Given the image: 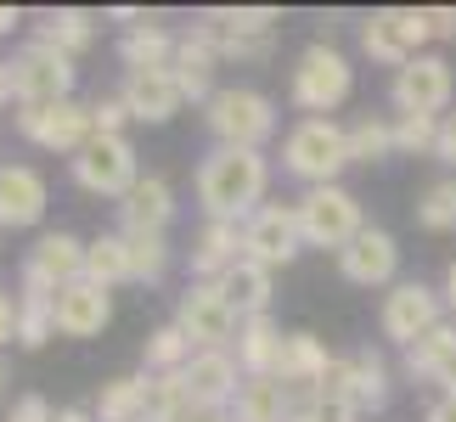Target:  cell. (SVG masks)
Masks as SVG:
<instances>
[{"label":"cell","mask_w":456,"mask_h":422,"mask_svg":"<svg viewBox=\"0 0 456 422\" xmlns=\"http://www.w3.org/2000/svg\"><path fill=\"white\" fill-rule=\"evenodd\" d=\"M299 254H305V231L293 203H265L242 220V259H254L265 271H288Z\"/></svg>","instance_id":"obj_11"},{"label":"cell","mask_w":456,"mask_h":422,"mask_svg":"<svg viewBox=\"0 0 456 422\" xmlns=\"http://www.w3.org/2000/svg\"><path fill=\"white\" fill-rule=\"evenodd\" d=\"M293 208H299L305 248H332V254H344L349 242L366 231V220H361V198H355L349 186H310Z\"/></svg>","instance_id":"obj_9"},{"label":"cell","mask_w":456,"mask_h":422,"mask_svg":"<svg viewBox=\"0 0 456 422\" xmlns=\"http://www.w3.org/2000/svg\"><path fill=\"white\" fill-rule=\"evenodd\" d=\"M344 169H349V125H338V118H299L282 135V174H293L305 191L338 186Z\"/></svg>","instance_id":"obj_2"},{"label":"cell","mask_w":456,"mask_h":422,"mask_svg":"<svg viewBox=\"0 0 456 422\" xmlns=\"http://www.w3.org/2000/svg\"><path fill=\"white\" fill-rule=\"evenodd\" d=\"M271 281H276V271L254 265V259H237V265L220 276V288H225V298H232V310L242 321H254V315H271V298H276Z\"/></svg>","instance_id":"obj_28"},{"label":"cell","mask_w":456,"mask_h":422,"mask_svg":"<svg viewBox=\"0 0 456 422\" xmlns=\"http://www.w3.org/2000/svg\"><path fill=\"white\" fill-rule=\"evenodd\" d=\"M125 242H130V281L158 288L169 276V237H125Z\"/></svg>","instance_id":"obj_38"},{"label":"cell","mask_w":456,"mask_h":422,"mask_svg":"<svg viewBox=\"0 0 456 422\" xmlns=\"http://www.w3.org/2000/svg\"><path fill=\"white\" fill-rule=\"evenodd\" d=\"M113 321V293L96 288V281H68L57 293V332L62 338H102Z\"/></svg>","instance_id":"obj_21"},{"label":"cell","mask_w":456,"mask_h":422,"mask_svg":"<svg viewBox=\"0 0 456 422\" xmlns=\"http://www.w3.org/2000/svg\"><path fill=\"white\" fill-rule=\"evenodd\" d=\"M45 174L28 164H0V225L6 231H28V225L45 220Z\"/></svg>","instance_id":"obj_20"},{"label":"cell","mask_w":456,"mask_h":422,"mask_svg":"<svg viewBox=\"0 0 456 422\" xmlns=\"http://www.w3.org/2000/svg\"><path fill=\"white\" fill-rule=\"evenodd\" d=\"M451 96H456V74H451V62L440 57V51H423V57H411V62L389 79V101H395V113H428V118H445Z\"/></svg>","instance_id":"obj_15"},{"label":"cell","mask_w":456,"mask_h":422,"mask_svg":"<svg viewBox=\"0 0 456 422\" xmlns=\"http://www.w3.org/2000/svg\"><path fill=\"white\" fill-rule=\"evenodd\" d=\"M237 383H242V366L232 349H198L186 366V394H191V406H203V411H225L232 406V394H237Z\"/></svg>","instance_id":"obj_22"},{"label":"cell","mask_w":456,"mask_h":422,"mask_svg":"<svg viewBox=\"0 0 456 422\" xmlns=\"http://www.w3.org/2000/svg\"><path fill=\"white\" fill-rule=\"evenodd\" d=\"M242 259V225L237 220H203L198 237L186 248V265H191V281H220Z\"/></svg>","instance_id":"obj_24"},{"label":"cell","mask_w":456,"mask_h":422,"mask_svg":"<svg viewBox=\"0 0 456 422\" xmlns=\"http://www.w3.org/2000/svg\"><path fill=\"white\" fill-rule=\"evenodd\" d=\"M417 225L434 237L456 231V174H440V181L423 186V198H417Z\"/></svg>","instance_id":"obj_36"},{"label":"cell","mask_w":456,"mask_h":422,"mask_svg":"<svg viewBox=\"0 0 456 422\" xmlns=\"http://www.w3.org/2000/svg\"><path fill=\"white\" fill-rule=\"evenodd\" d=\"M142 422H152V417H142Z\"/></svg>","instance_id":"obj_54"},{"label":"cell","mask_w":456,"mask_h":422,"mask_svg":"<svg viewBox=\"0 0 456 422\" xmlns=\"http://www.w3.org/2000/svg\"><path fill=\"white\" fill-rule=\"evenodd\" d=\"M118 101L130 108L135 125H169V118L186 108L175 68H125V79H118Z\"/></svg>","instance_id":"obj_17"},{"label":"cell","mask_w":456,"mask_h":422,"mask_svg":"<svg viewBox=\"0 0 456 422\" xmlns=\"http://www.w3.org/2000/svg\"><path fill=\"white\" fill-rule=\"evenodd\" d=\"M74 169V186L91 191V198H113L125 203L135 186H142V158H135L130 135H91L79 158H68Z\"/></svg>","instance_id":"obj_6"},{"label":"cell","mask_w":456,"mask_h":422,"mask_svg":"<svg viewBox=\"0 0 456 422\" xmlns=\"http://www.w3.org/2000/svg\"><path fill=\"white\" fill-rule=\"evenodd\" d=\"M85 276V242L74 231H40L34 248L17 271V288H40V293H62L68 281Z\"/></svg>","instance_id":"obj_16"},{"label":"cell","mask_w":456,"mask_h":422,"mask_svg":"<svg viewBox=\"0 0 456 422\" xmlns=\"http://www.w3.org/2000/svg\"><path fill=\"white\" fill-rule=\"evenodd\" d=\"M96 422H142L147 417V377H108L96 389V406H91Z\"/></svg>","instance_id":"obj_33"},{"label":"cell","mask_w":456,"mask_h":422,"mask_svg":"<svg viewBox=\"0 0 456 422\" xmlns=\"http://www.w3.org/2000/svg\"><path fill=\"white\" fill-rule=\"evenodd\" d=\"M34 40L57 45L62 57H79V51L96 45V12H85V6H51L40 23H34Z\"/></svg>","instance_id":"obj_29"},{"label":"cell","mask_w":456,"mask_h":422,"mask_svg":"<svg viewBox=\"0 0 456 422\" xmlns=\"http://www.w3.org/2000/svg\"><path fill=\"white\" fill-rule=\"evenodd\" d=\"M175 45H181V34L164 28L158 17H147V23L118 34V62L125 68H175Z\"/></svg>","instance_id":"obj_27"},{"label":"cell","mask_w":456,"mask_h":422,"mask_svg":"<svg viewBox=\"0 0 456 422\" xmlns=\"http://www.w3.org/2000/svg\"><path fill=\"white\" fill-rule=\"evenodd\" d=\"M6 79H12L17 108H51V101H74L79 68H74V57H62L57 45H45V40L28 34V40L6 57Z\"/></svg>","instance_id":"obj_5"},{"label":"cell","mask_w":456,"mask_h":422,"mask_svg":"<svg viewBox=\"0 0 456 422\" xmlns=\"http://www.w3.org/2000/svg\"><path fill=\"white\" fill-rule=\"evenodd\" d=\"M203 125L215 135V147L265 152V141L276 135V101L254 85H220L215 101L203 108Z\"/></svg>","instance_id":"obj_4"},{"label":"cell","mask_w":456,"mask_h":422,"mask_svg":"<svg viewBox=\"0 0 456 422\" xmlns=\"http://www.w3.org/2000/svg\"><path fill=\"white\" fill-rule=\"evenodd\" d=\"M271 191V158L265 152H242V147H208L198 164V203L203 220H248L254 208H265Z\"/></svg>","instance_id":"obj_1"},{"label":"cell","mask_w":456,"mask_h":422,"mask_svg":"<svg viewBox=\"0 0 456 422\" xmlns=\"http://www.w3.org/2000/svg\"><path fill=\"white\" fill-rule=\"evenodd\" d=\"M191 355H198V344H191L175 321H164V327H152V332H147V344H142V372H152V377H164V372H186Z\"/></svg>","instance_id":"obj_34"},{"label":"cell","mask_w":456,"mask_h":422,"mask_svg":"<svg viewBox=\"0 0 456 422\" xmlns=\"http://www.w3.org/2000/svg\"><path fill=\"white\" fill-rule=\"evenodd\" d=\"M85 281H96V288H118V281H130V242L125 231H102L85 242Z\"/></svg>","instance_id":"obj_31"},{"label":"cell","mask_w":456,"mask_h":422,"mask_svg":"<svg viewBox=\"0 0 456 422\" xmlns=\"http://www.w3.org/2000/svg\"><path fill=\"white\" fill-rule=\"evenodd\" d=\"M434 158H440L445 169H456V113L440 118V147H434Z\"/></svg>","instance_id":"obj_44"},{"label":"cell","mask_w":456,"mask_h":422,"mask_svg":"<svg viewBox=\"0 0 456 422\" xmlns=\"http://www.w3.org/2000/svg\"><path fill=\"white\" fill-rule=\"evenodd\" d=\"M428 23H434V40H451L456 34V6H428Z\"/></svg>","instance_id":"obj_45"},{"label":"cell","mask_w":456,"mask_h":422,"mask_svg":"<svg viewBox=\"0 0 456 422\" xmlns=\"http://www.w3.org/2000/svg\"><path fill=\"white\" fill-rule=\"evenodd\" d=\"M17 344V293L0 288V349Z\"/></svg>","instance_id":"obj_43"},{"label":"cell","mask_w":456,"mask_h":422,"mask_svg":"<svg viewBox=\"0 0 456 422\" xmlns=\"http://www.w3.org/2000/svg\"><path fill=\"white\" fill-rule=\"evenodd\" d=\"M349 91H355V68L332 40H310L293 62V79H288V101L299 108L305 118H332V108H344Z\"/></svg>","instance_id":"obj_3"},{"label":"cell","mask_w":456,"mask_h":422,"mask_svg":"<svg viewBox=\"0 0 456 422\" xmlns=\"http://www.w3.org/2000/svg\"><path fill=\"white\" fill-rule=\"evenodd\" d=\"M225 62V51L215 40V28L208 23H191L181 28V45H175V79H181V96L186 101H198V108H208L215 101V68Z\"/></svg>","instance_id":"obj_18"},{"label":"cell","mask_w":456,"mask_h":422,"mask_svg":"<svg viewBox=\"0 0 456 422\" xmlns=\"http://www.w3.org/2000/svg\"><path fill=\"white\" fill-rule=\"evenodd\" d=\"M423 422H456V394H434V406L423 411Z\"/></svg>","instance_id":"obj_46"},{"label":"cell","mask_w":456,"mask_h":422,"mask_svg":"<svg viewBox=\"0 0 456 422\" xmlns=\"http://www.w3.org/2000/svg\"><path fill=\"white\" fill-rule=\"evenodd\" d=\"M147 377V417L152 422H181L191 411V394H186V372H164V377Z\"/></svg>","instance_id":"obj_37"},{"label":"cell","mask_w":456,"mask_h":422,"mask_svg":"<svg viewBox=\"0 0 456 422\" xmlns=\"http://www.w3.org/2000/svg\"><path fill=\"white\" fill-rule=\"evenodd\" d=\"M17 23H23V12H17V6H0V34H12Z\"/></svg>","instance_id":"obj_49"},{"label":"cell","mask_w":456,"mask_h":422,"mask_svg":"<svg viewBox=\"0 0 456 422\" xmlns=\"http://www.w3.org/2000/svg\"><path fill=\"white\" fill-rule=\"evenodd\" d=\"M440 293H445V310L456 315V259H451V271H445V288H440Z\"/></svg>","instance_id":"obj_48"},{"label":"cell","mask_w":456,"mask_h":422,"mask_svg":"<svg viewBox=\"0 0 456 422\" xmlns=\"http://www.w3.org/2000/svg\"><path fill=\"white\" fill-rule=\"evenodd\" d=\"M288 422H361V411L338 406V400H310V406L288 411Z\"/></svg>","instance_id":"obj_41"},{"label":"cell","mask_w":456,"mask_h":422,"mask_svg":"<svg viewBox=\"0 0 456 422\" xmlns=\"http://www.w3.org/2000/svg\"><path fill=\"white\" fill-rule=\"evenodd\" d=\"M198 23L215 28V40L225 51V62H271L276 57V34H282V12L276 6H208L198 12Z\"/></svg>","instance_id":"obj_8"},{"label":"cell","mask_w":456,"mask_h":422,"mask_svg":"<svg viewBox=\"0 0 456 422\" xmlns=\"http://www.w3.org/2000/svg\"><path fill=\"white\" fill-rule=\"evenodd\" d=\"M338 276L349 288H395L400 276V242L383 231V225H366V231L338 254Z\"/></svg>","instance_id":"obj_19"},{"label":"cell","mask_w":456,"mask_h":422,"mask_svg":"<svg viewBox=\"0 0 456 422\" xmlns=\"http://www.w3.org/2000/svg\"><path fill=\"white\" fill-rule=\"evenodd\" d=\"M91 125H96V135H125V125H130V108L118 101V91L91 101Z\"/></svg>","instance_id":"obj_40"},{"label":"cell","mask_w":456,"mask_h":422,"mask_svg":"<svg viewBox=\"0 0 456 422\" xmlns=\"http://www.w3.org/2000/svg\"><path fill=\"white\" fill-rule=\"evenodd\" d=\"M12 101V79H6V57H0V108Z\"/></svg>","instance_id":"obj_51"},{"label":"cell","mask_w":456,"mask_h":422,"mask_svg":"<svg viewBox=\"0 0 456 422\" xmlns=\"http://www.w3.org/2000/svg\"><path fill=\"white\" fill-rule=\"evenodd\" d=\"M282 338L288 332L271 321V315H254V321L237 327V344L232 355L242 366V377H276V361H282Z\"/></svg>","instance_id":"obj_25"},{"label":"cell","mask_w":456,"mask_h":422,"mask_svg":"<svg viewBox=\"0 0 456 422\" xmlns=\"http://www.w3.org/2000/svg\"><path fill=\"white\" fill-rule=\"evenodd\" d=\"M293 411V394L282 389V377H242L225 417L232 422H288Z\"/></svg>","instance_id":"obj_26"},{"label":"cell","mask_w":456,"mask_h":422,"mask_svg":"<svg viewBox=\"0 0 456 422\" xmlns=\"http://www.w3.org/2000/svg\"><path fill=\"white\" fill-rule=\"evenodd\" d=\"M51 338H57V293L17 288V344H23V349H45Z\"/></svg>","instance_id":"obj_32"},{"label":"cell","mask_w":456,"mask_h":422,"mask_svg":"<svg viewBox=\"0 0 456 422\" xmlns=\"http://www.w3.org/2000/svg\"><path fill=\"white\" fill-rule=\"evenodd\" d=\"M383 158H395V118L361 113L349 125V164H383Z\"/></svg>","instance_id":"obj_35"},{"label":"cell","mask_w":456,"mask_h":422,"mask_svg":"<svg viewBox=\"0 0 456 422\" xmlns=\"http://www.w3.org/2000/svg\"><path fill=\"white\" fill-rule=\"evenodd\" d=\"M17 135L34 141L40 152L79 158L85 141L96 135L91 125V101H51V108H17Z\"/></svg>","instance_id":"obj_14"},{"label":"cell","mask_w":456,"mask_h":422,"mask_svg":"<svg viewBox=\"0 0 456 422\" xmlns=\"http://www.w3.org/2000/svg\"><path fill=\"white\" fill-rule=\"evenodd\" d=\"M6 422H57V411H51L45 394H23V400H12Z\"/></svg>","instance_id":"obj_42"},{"label":"cell","mask_w":456,"mask_h":422,"mask_svg":"<svg viewBox=\"0 0 456 422\" xmlns=\"http://www.w3.org/2000/svg\"><path fill=\"white\" fill-rule=\"evenodd\" d=\"M451 361H456V321H440L428 338H417L406 349V361H400V366H406L411 383H440Z\"/></svg>","instance_id":"obj_30"},{"label":"cell","mask_w":456,"mask_h":422,"mask_svg":"<svg viewBox=\"0 0 456 422\" xmlns=\"http://www.w3.org/2000/svg\"><path fill=\"white\" fill-rule=\"evenodd\" d=\"M445 321V298L428 288V281H395L389 293H383V310H378V327L383 338L411 349L417 338H428L434 327Z\"/></svg>","instance_id":"obj_13"},{"label":"cell","mask_w":456,"mask_h":422,"mask_svg":"<svg viewBox=\"0 0 456 422\" xmlns=\"http://www.w3.org/2000/svg\"><path fill=\"white\" fill-rule=\"evenodd\" d=\"M6 389H12V361L0 355V394H6Z\"/></svg>","instance_id":"obj_53"},{"label":"cell","mask_w":456,"mask_h":422,"mask_svg":"<svg viewBox=\"0 0 456 422\" xmlns=\"http://www.w3.org/2000/svg\"><path fill=\"white\" fill-rule=\"evenodd\" d=\"M434 40V23H428V6H378L372 17L361 23V51L383 68H406L411 57H423Z\"/></svg>","instance_id":"obj_7"},{"label":"cell","mask_w":456,"mask_h":422,"mask_svg":"<svg viewBox=\"0 0 456 422\" xmlns=\"http://www.w3.org/2000/svg\"><path fill=\"white\" fill-rule=\"evenodd\" d=\"M434 147H440V118H428V113H400L395 118V152L423 158Z\"/></svg>","instance_id":"obj_39"},{"label":"cell","mask_w":456,"mask_h":422,"mask_svg":"<svg viewBox=\"0 0 456 422\" xmlns=\"http://www.w3.org/2000/svg\"><path fill=\"white\" fill-rule=\"evenodd\" d=\"M440 394H456V361L445 366V377H440Z\"/></svg>","instance_id":"obj_52"},{"label":"cell","mask_w":456,"mask_h":422,"mask_svg":"<svg viewBox=\"0 0 456 422\" xmlns=\"http://www.w3.org/2000/svg\"><path fill=\"white\" fill-rule=\"evenodd\" d=\"M181 422H232V417H225V411H203V406H191Z\"/></svg>","instance_id":"obj_47"},{"label":"cell","mask_w":456,"mask_h":422,"mask_svg":"<svg viewBox=\"0 0 456 422\" xmlns=\"http://www.w3.org/2000/svg\"><path fill=\"white\" fill-rule=\"evenodd\" d=\"M57 422H96V417L85 411V406H62V411H57Z\"/></svg>","instance_id":"obj_50"},{"label":"cell","mask_w":456,"mask_h":422,"mask_svg":"<svg viewBox=\"0 0 456 422\" xmlns=\"http://www.w3.org/2000/svg\"><path fill=\"white\" fill-rule=\"evenodd\" d=\"M175 220V186L164 174H142V186L118 203V231L125 237H164Z\"/></svg>","instance_id":"obj_23"},{"label":"cell","mask_w":456,"mask_h":422,"mask_svg":"<svg viewBox=\"0 0 456 422\" xmlns=\"http://www.w3.org/2000/svg\"><path fill=\"white\" fill-rule=\"evenodd\" d=\"M322 400H338V406H349V411H383V406H389V366H383V355H378V349L332 355Z\"/></svg>","instance_id":"obj_12"},{"label":"cell","mask_w":456,"mask_h":422,"mask_svg":"<svg viewBox=\"0 0 456 422\" xmlns=\"http://www.w3.org/2000/svg\"><path fill=\"white\" fill-rule=\"evenodd\" d=\"M175 327L198 349H232L242 315L232 310V298H225L220 281H186V293L175 298Z\"/></svg>","instance_id":"obj_10"}]
</instances>
